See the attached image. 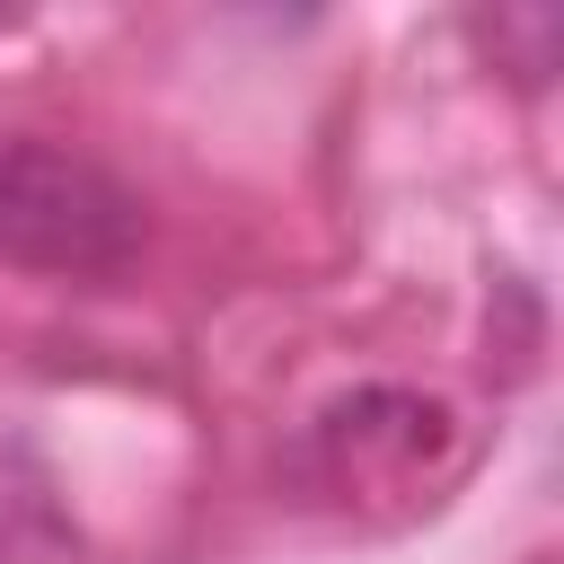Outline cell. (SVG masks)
I'll return each mask as SVG.
<instances>
[{"label":"cell","mask_w":564,"mask_h":564,"mask_svg":"<svg viewBox=\"0 0 564 564\" xmlns=\"http://www.w3.org/2000/svg\"><path fill=\"white\" fill-rule=\"evenodd\" d=\"M141 256V194L70 141H0V264L115 282Z\"/></svg>","instance_id":"6da1fadb"},{"label":"cell","mask_w":564,"mask_h":564,"mask_svg":"<svg viewBox=\"0 0 564 564\" xmlns=\"http://www.w3.org/2000/svg\"><path fill=\"white\" fill-rule=\"evenodd\" d=\"M458 458H467V423L423 388H352L317 405L300 432V476L326 502H370V494L432 502V485H449Z\"/></svg>","instance_id":"7a4b0ae2"}]
</instances>
